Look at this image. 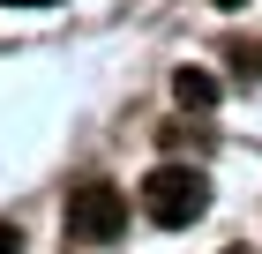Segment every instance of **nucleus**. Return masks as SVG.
I'll return each instance as SVG.
<instances>
[{
	"label": "nucleus",
	"mask_w": 262,
	"mask_h": 254,
	"mask_svg": "<svg viewBox=\"0 0 262 254\" xmlns=\"http://www.w3.org/2000/svg\"><path fill=\"white\" fill-rule=\"evenodd\" d=\"M60 224H68V247H105V239L127 232V195L113 187V179H75Z\"/></svg>",
	"instance_id": "obj_1"
},
{
	"label": "nucleus",
	"mask_w": 262,
	"mask_h": 254,
	"mask_svg": "<svg viewBox=\"0 0 262 254\" xmlns=\"http://www.w3.org/2000/svg\"><path fill=\"white\" fill-rule=\"evenodd\" d=\"M202 210H210V179H202L195 165H158V172L142 179V217H150V224H165V232L195 224Z\"/></svg>",
	"instance_id": "obj_2"
},
{
	"label": "nucleus",
	"mask_w": 262,
	"mask_h": 254,
	"mask_svg": "<svg viewBox=\"0 0 262 254\" xmlns=\"http://www.w3.org/2000/svg\"><path fill=\"white\" fill-rule=\"evenodd\" d=\"M172 98H180L187 112H210V105H217V75H202V67H172Z\"/></svg>",
	"instance_id": "obj_3"
},
{
	"label": "nucleus",
	"mask_w": 262,
	"mask_h": 254,
	"mask_svg": "<svg viewBox=\"0 0 262 254\" xmlns=\"http://www.w3.org/2000/svg\"><path fill=\"white\" fill-rule=\"evenodd\" d=\"M165 142H172V150H187V142H195V150H202L210 135H202V127H187V120H172V127H165Z\"/></svg>",
	"instance_id": "obj_4"
},
{
	"label": "nucleus",
	"mask_w": 262,
	"mask_h": 254,
	"mask_svg": "<svg viewBox=\"0 0 262 254\" xmlns=\"http://www.w3.org/2000/svg\"><path fill=\"white\" fill-rule=\"evenodd\" d=\"M0 254H23V232H15V224H0Z\"/></svg>",
	"instance_id": "obj_5"
},
{
	"label": "nucleus",
	"mask_w": 262,
	"mask_h": 254,
	"mask_svg": "<svg viewBox=\"0 0 262 254\" xmlns=\"http://www.w3.org/2000/svg\"><path fill=\"white\" fill-rule=\"evenodd\" d=\"M23 8H53V0H23Z\"/></svg>",
	"instance_id": "obj_6"
},
{
	"label": "nucleus",
	"mask_w": 262,
	"mask_h": 254,
	"mask_svg": "<svg viewBox=\"0 0 262 254\" xmlns=\"http://www.w3.org/2000/svg\"><path fill=\"white\" fill-rule=\"evenodd\" d=\"M217 8H247V0H217Z\"/></svg>",
	"instance_id": "obj_7"
},
{
	"label": "nucleus",
	"mask_w": 262,
	"mask_h": 254,
	"mask_svg": "<svg viewBox=\"0 0 262 254\" xmlns=\"http://www.w3.org/2000/svg\"><path fill=\"white\" fill-rule=\"evenodd\" d=\"M225 254H247V247H225Z\"/></svg>",
	"instance_id": "obj_8"
}]
</instances>
